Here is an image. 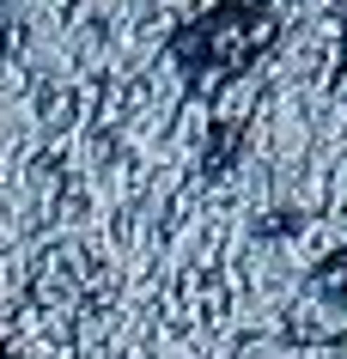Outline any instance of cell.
I'll use <instances>...</instances> for the list:
<instances>
[{
	"label": "cell",
	"mask_w": 347,
	"mask_h": 359,
	"mask_svg": "<svg viewBox=\"0 0 347 359\" xmlns=\"http://www.w3.org/2000/svg\"><path fill=\"white\" fill-rule=\"evenodd\" d=\"M268 43H274L268 6H256V0H219V6H207L201 19H189L171 37V61L195 92H213V86L238 79Z\"/></svg>",
	"instance_id": "1"
},
{
	"label": "cell",
	"mask_w": 347,
	"mask_h": 359,
	"mask_svg": "<svg viewBox=\"0 0 347 359\" xmlns=\"http://www.w3.org/2000/svg\"><path fill=\"white\" fill-rule=\"evenodd\" d=\"M0 359H6V347H0Z\"/></svg>",
	"instance_id": "2"
}]
</instances>
